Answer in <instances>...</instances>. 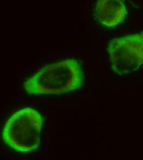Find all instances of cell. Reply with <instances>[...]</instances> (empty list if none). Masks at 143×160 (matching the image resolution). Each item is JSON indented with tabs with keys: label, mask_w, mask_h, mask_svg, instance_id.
Returning a JSON list of instances; mask_svg holds the SVG:
<instances>
[{
	"label": "cell",
	"mask_w": 143,
	"mask_h": 160,
	"mask_svg": "<svg viewBox=\"0 0 143 160\" xmlns=\"http://www.w3.org/2000/svg\"><path fill=\"white\" fill-rule=\"evenodd\" d=\"M83 79L79 61L67 59L43 67L24 82L23 88L29 95H61L80 88Z\"/></svg>",
	"instance_id": "cell-1"
},
{
	"label": "cell",
	"mask_w": 143,
	"mask_h": 160,
	"mask_svg": "<svg viewBox=\"0 0 143 160\" xmlns=\"http://www.w3.org/2000/svg\"><path fill=\"white\" fill-rule=\"evenodd\" d=\"M44 121V118L35 109L30 107L21 109L6 123L3 139L16 152L25 153L34 152L40 145Z\"/></svg>",
	"instance_id": "cell-2"
},
{
	"label": "cell",
	"mask_w": 143,
	"mask_h": 160,
	"mask_svg": "<svg viewBox=\"0 0 143 160\" xmlns=\"http://www.w3.org/2000/svg\"><path fill=\"white\" fill-rule=\"evenodd\" d=\"M107 51L115 73L123 75L136 71L143 63V32L114 39Z\"/></svg>",
	"instance_id": "cell-3"
},
{
	"label": "cell",
	"mask_w": 143,
	"mask_h": 160,
	"mask_svg": "<svg viewBox=\"0 0 143 160\" xmlns=\"http://www.w3.org/2000/svg\"><path fill=\"white\" fill-rule=\"evenodd\" d=\"M94 12L98 20L107 27L121 23L127 15L126 9L121 0H98Z\"/></svg>",
	"instance_id": "cell-4"
}]
</instances>
